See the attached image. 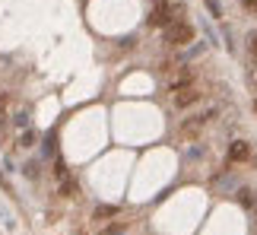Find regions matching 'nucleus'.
<instances>
[{
    "label": "nucleus",
    "mask_w": 257,
    "mask_h": 235,
    "mask_svg": "<svg viewBox=\"0 0 257 235\" xmlns=\"http://www.w3.org/2000/svg\"><path fill=\"white\" fill-rule=\"evenodd\" d=\"M194 26L184 23V19H175V23H168L165 29H162V38H165L168 45H175V48H181V45H191L194 42Z\"/></svg>",
    "instance_id": "1"
},
{
    "label": "nucleus",
    "mask_w": 257,
    "mask_h": 235,
    "mask_svg": "<svg viewBox=\"0 0 257 235\" xmlns=\"http://www.w3.org/2000/svg\"><path fill=\"white\" fill-rule=\"evenodd\" d=\"M172 13H184V6H181V3H165V0H162V3H155L153 13H150V26H155V29H165L168 23H175Z\"/></svg>",
    "instance_id": "2"
},
{
    "label": "nucleus",
    "mask_w": 257,
    "mask_h": 235,
    "mask_svg": "<svg viewBox=\"0 0 257 235\" xmlns=\"http://www.w3.org/2000/svg\"><path fill=\"white\" fill-rule=\"evenodd\" d=\"M197 102H200V92H197V86H187V89H178V92L172 96V105H175V108H181V111H184V108H194Z\"/></svg>",
    "instance_id": "3"
},
{
    "label": "nucleus",
    "mask_w": 257,
    "mask_h": 235,
    "mask_svg": "<svg viewBox=\"0 0 257 235\" xmlns=\"http://www.w3.org/2000/svg\"><path fill=\"white\" fill-rule=\"evenodd\" d=\"M248 159H251V143H248V140H232V146H229V162L241 165V162H248Z\"/></svg>",
    "instance_id": "4"
},
{
    "label": "nucleus",
    "mask_w": 257,
    "mask_h": 235,
    "mask_svg": "<svg viewBox=\"0 0 257 235\" xmlns=\"http://www.w3.org/2000/svg\"><path fill=\"white\" fill-rule=\"evenodd\" d=\"M194 86V70H181L175 79H168V92H178V89H187Z\"/></svg>",
    "instance_id": "5"
},
{
    "label": "nucleus",
    "mask_w": 257,
    "mask_h": 235,
    "mask_svg": "<svg viewBox=\"0 0 257 235\" xmlns=\"http://www.w3.org/2000/svg\"><path fill=\"white\" fill-rule=\"evenodd\" d=\"M235 200H238V204L245 207V210H251L257 197H254V191H248V187H241V191H238V197H235Z\"/></svg>",
    "instance_id": "6"
},
{
    "label": "nucleus",
    "mask_w": 257,
    "mask_h": 235,
    "mask_svg": "<svg viewBox=\"0 0 257 235\" xmlns=\"http://www.w3.org/2000/svg\"><path fill=\"white\" fill-rule=\"evenodd\" d=\"M114 213H118V207H99V210H96V216L102 219V216H114Z\"/></svg>",
    "instance_id": "7"
},
{
    "label": "nucleus",
    "mask_w": 257,
    "mask_h": 235,
    "mask_svg": "<svg viewBox=\"0 0 257 235\" xmlns=\"http://www.w3.org/2000/svg\"><path fill=\"white\" fill-rule=\"evenodd\" d=\"M206 10H209V13H213V16H216V19H219V16H222V6H219V3H216V0H206Z\"/></svg>",
    "instance_id": "8"
},
{
    "label": "nucleus",
    "mask_w": 257,
    "mask_h": 235,
    "mask_svg": "<svg viewBox=\"0 0 257 235\" xmlns=\"http://www.w3.org/2000/svg\"><path fill=\"white\" fill-rule=\"evenodd\" d=\"M19 146H35V131H26L23 133V143Z\"/></svg>",
    "instance_id": "9"
},
{
    "label": "nucleus",
    "mask_w": 257,
    "mask_h": 235,
    "mask_svg": "<svg viewBox=\"0 0 257 235\" xmlns=\"http://www.w3.org/2000/svg\"><path fill=\"white\" fill-rule=\"evenodd\" d=\"M248 48H251V54L257 57V32H254V35H251V42H248Z\"/></svg>",
    "instance_id": "10"
},
{
    "label": "nucleus",
    "mask_w": 257,
    "mask_h": 235,
    "mask_svg": "<svg viewBox=\"0 0 257 235\" xmlns=\"http://www.w3.org/2000/svg\"><path fill=\"white\" fill-rule=\"evenodd\" d=\"M245 3V10H251V13H257V0H241Z\"/></svg>",
    "instance_id": "11"
},
{
    "label": "nucleus",
    "mask_w": 257,
    "mask_h": 235,
    "mask_svg": "<svg viewBox=\"0 0 257 235\" xmlns=\"http://www.w3.org/2000/svg\"><path fill=\"white\" fill-rule=\"evenodd\" d=\"M254 111H257V102H254Z\"/></svg>",
    "instance_id": "12"
}]
</instances>
